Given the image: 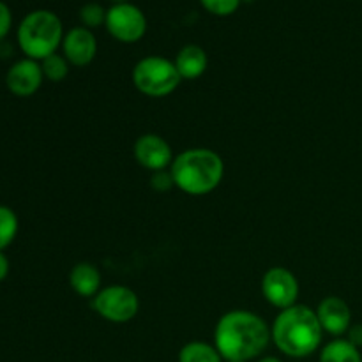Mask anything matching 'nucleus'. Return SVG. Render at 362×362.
Segmentation results:
<instances>
[{
	"label": "nucleus",
	"mask_w": 362,
	"mask_h": 362,
	"mask_svg": "<svg viewBox=\"0 0 362 362\" xmlns=\"http://www.w3.org/2000/svg\"><path fill=\"white\" fill-rule=\"evenodd\" d=\"M200 4L214 16H230L239 9L243 0H200Z\"/></svg>",
	"instance_id": "nucleus-20"
},
{
	"label": "nucleus",
	"mask_w": 362,
	"mask_h": 362,
	"mask_svg": "<svg viewBox=\"0 0 362 362\" xmlns=\"http://www.w3.org/2000/svg\"><path fill=\"white\" fill-rule=\"evenodd\" d=\"M11 27H13V13L6 2H0V41L6 39Z\"/></svg>",
	"instance_id": "nucleus-22"
},
{
	"label": "nucleus",
	"mask_w": 362,
	"mask_h": 362,
	"mask_svg": "<svg viewBox=\"0 0 362 362\" xmlns=\"http://www.w3.org/2000/svg\"><path fill=\"white\" fill-rule=\"evenodd\" d=\"M262 296L279 311L297 304L299 281L286 267H271L262 278Z\"/></svg>",
	"instance_id": "nucleus-8"
},
{
	"label": "nucleus",
	"mask_w": 362,
	"mask_h": 362,
	"mask_svg": "<svg viewBox=\"0 0 362 362\" xmlns=\"http://www.w3.org/2000/svg\"><path fill=\"white\" fill-rule=\"evenodd\" d=\"M133 85L148 98H166L182 81L175 62L161 55H148L133 67Z\"/></svg>",
	"instance_id": "nucleus-5"
},
{
	"label": "nucleus",
	"mask_w": 362,
	"mask_h": 362,
	"mask_svg": "<svg viewBox=\"0 0 362 362\" xmlns=\"http://www.w3.org/2000/svg\"><path fill=\"white\" fill-rule=\"evenodd\" d=\"M18 233V216L11 207L0 205V251L11 246Z\"/></svg>",
	"instance_id": "nucleus-18"
},
{
	"label": "nucleus",
	"mask_w": 362,
	"mask_h": 362,
	"mask_svg": "<svg viewBox=\"0 0 362 362\" xmlns=\"http://www.w3.org/2000/svg\"><path fill=\"white\" fill-rule=\"evenodd\" d=\"M179 362H223V357L214 345L205 341H191L180 349Z\"/></svg>",
	"instance_id": "nucleus-16"
},
{
	"label": "nucleus",
	"mask_w": 362,
	"mask_h": 362,
	"mask_svg": "<svg viewBox=\"0 0 362 362\" xmlns=\"http://www.w3.org/2000/svg\"><path fill=\"white\" fill-rule=\"evenodd\" d=\"M346 334H349V341L352 343V345H356L357 349H361L362 346V324L350 325V329Z\"/></svg>",
	"instance_id": "nucleus-23"
},
{
	"label": "nucleus",
	"mask_w": 362,
	"mask_h": 362,
	"mask_svg": "<svg viewBox=\"0 0 362 362\" xmlns=\"http://www.w3.org/2000/svg\"><path fill=\"white\" fill-rule=\"evenodd\" d=\"M106 13H108V9H105V7L99 6V4L95 2L85 4V6H81L80 9L81 27L88 28V30H94V28L98 27H105Z\"/></svg>",
	"instance_id": "nucleus-19"
},
{
	"label": "nucleus",
	"mask_w": 362,
	"mask_h": 362,
	"mask_svg": "<svg viewBox=\"0 0 362 362\" xmlns=\"http://www.w3.org/2000/svg\"><path fill=\"white\" fill-rule=\"evenodd\" d=\"M271 338L285 356L303 359L320 349L324 329L318 322L317 311L304 304H293L279 311L274 318Z\"/></svg>",
	"instance_id": "nucleus-2"
},
{
	"label": "nucleus",
	"mask_w": 362,
	"mask_h": 362,
	"mask_svg": "<svg viewBox=\"0 0 362 362\" xmlns=\"http://www.w3.org/2000/svg\"><path fill=\"white\" fill-rule=\"evenodd\" d=\"M271 327L247 310H232L216 324L214 346L225 361L257 359L271 341Z\"/></svg>",
	"instance_id": "nucleus-1"
},
{
	"label": "nucleus",
	"mask_w": 362,
	"mask_h": 362,
	"mask_svg": "<svg viewBox=\"0 0 362 362\" xmlns=\"http://www.w3.org/2000/svg\"><path fill=\"white\" fill-rule=\"evenodd\" d=\"M315 311L324 332L332 336L346 334L352 325V311L341 297H325Z\"/></svg>",
	"instance_id": "nucleus-12"
},
{
	"label": "nucleus",
	"mask_w": 362,
	"mask_h": 362,
	"mask_svg": "<svg viewBox=\"0 0 362 362\" xmlns=\"http://www.w3.org/2000/svg\"><path fill=\"white\" fill-rule=\"evenodd\" d=\"M7 274H9V260H7L6 255L0 251V283L7 278Z\"/></svg>",
	"instance_id": "nucleus-24"
},
{
	"label": "nucleus",
	"mask_w": 362,
	"mask_h": 362,
	"mask_svg": "<svg viewBox=\"0 0 362 362\" xmlns=\"http://www.w3.org/2000/svg\"><path fill=\"white\" fill-rule=\"evenodd\" d=\"M95 313L112 324H126L140 311V299L131 288L124 285H112L99 290L92 299Z\"/></svg>",
	"instance_id": "nucleus-6"
},
{
	"label": "nucleus",
	"mask_w": 362,
	"mask_h": 362,
	"mask_svg": "<svg viewBox=\"0 0 362 362\" xmlns=\"http://www.w3.org/2000/svg\"><path fill=\"white\" fill-rule=\"evenodd\" d=\"M320 362H362V356L349 339L338 338L322 349Z\"/></svg>",
	"instance_id": "nucleus-15"
},
{
	"label": "nucleus",
	"mask_w": 362,
	"mask_h": 362,
	"mask_svg": "<svg viewBox=\"0 0 362 362\" xmlns=\"http://www.w3.org/2000/svg\"><path fill=\"white\" fill-rule=\"evenodd\" d=\"M110 2H112L113 6H115V4H127V2H129V0H110Z\"/></svg>",
	"instance_id": "nucleus-26"
},
{
	"label": "nucleus",
	"mask_w": 362,
	"mask_h": 362,
	"mask_svg": "<svg viewBox=\"0 0 362 362\" xmlns=\"http://www.w3.org/2000/svg\"><path fill=\"white\" fill-rule=\"evenodd\" d=\"M69 285L80 297L94 299L101 290V272L94 264L80 262L69 272Z\"/></svg>",
	"instance_id": "nucleus-13"
},
{
	"label": "nucleus",
	"mask_w": 362,
	"mask_h": 362,
	"mask_svg": "<svg viewBox=\"0 0 362 362\" xmlns=\"http://www.w3.org/2000/svg\"><path fill=\"white\" fill-rule=\"evenodd\" d=\"M62 55L74 67H85L98 55V39L85 27H74L64 34Z\"/></svg>",
	"instance_id": "nucleus-11"
},
{
	"label": "nucleus",
	"mask_w": 362,
	"mask_h": 362,
	"mask_svg": "<svg viewBox=\"0 0 362 362\" xmlns=\"http://www.w3.org/2000/svg\"><path fill=\"white\" fill-rule=\"evenodd\" d=\"M257 362H281L279 359H276V357H264V359L257 361Z\"/></svg>",
	"instance_id": "nucleus-25"
},
{
	"label": "nucleus",
	"mask_w": 362,
	"mask_h": 362,
	"mask_svg": "<svg viewBox=\"0 0 362 362\" xmlns=\"http://www.w3.org/2000/svg\"><path fill=\"white\" fill-rule=\"evenodd\" d=\"M64 27L60 18L48 9H37L28 13L18 27L16 37L21 52L27 59L41 62L46 57L57 53L62 46Z\"/></svg>",
	"instance_id": "nucleus-4"
},
{
	"label": "nucleus",
	"mask_w": 362,
	"mask_h": 362,
	"mask_svg": "<svg viewBox=\"0 0 362 362\" xmlns=\"http://www.w3.org/2000/svg\"><path fill=\"white\" fill-rule=\"evenodd\" d=\"M69 67L71 64L67 62L66 57L60 55V53H53V55L41 60V69L45 78L49 81H55V83L66 80L67 74H69Z\"/></svg>",
	"instance_id": "nucleus-17"
},
{
	"label": "nucleus",
	"mask_w": 362,
	"mask_h": 362,
	"mask_svg": "<svg viewBox=\"0 0 362 362\" xmlns=\"http://www.w3.org/2000/svg\"><path fill=\"white\" fill-rule=\"evenodd\" d=\"M134 159L140 166L148 172L156 173L161 170H168L173 163V152L168 141L154 133L144 134L134 141L133 147Z\"/></svg>",
	"instance_id": "nucleus-9"
},
{
	"label": "nucleus",
	"mask_w": 362,
	"mask_h": 362,
	"mask_svg": "<svg viewBox=\"0 0 362 362\" xmlns=\"http://www.w3.org/2000/svg\"><path fill=\"white\" fill-rule=\"evenodd\" d=\"M170 172L175 187L191 197H204L221 184L225 163L218 152L205 147H194L175 156Z\"/></svg>",
	"instance_id": "nucleus-3"
},
{
	"label": "nucleus",
	"mask_w": 362,
	"mask_h": 362,
	"mask_svg": "<svg viewBox=\"0 0 362 362\" xmlns=\"http://www.w3.org/2000/svg\"><path fill=\"white\" fill-rule=\"evenodd\" d=\"M173 62L182 80H197L207 71L209 57L202 46L187 45L177 53Z\"/></svg>",
	"instance_id": "nucleus-14"
},
{
	"label": "nucleus",
	"mask_w": 362,
	"mask_h": 362,
	"mask_svg": "<svg viewBox=\"0 0 362 362\" xmlns=\"http://www.w3.org/2000/svg\"><path fill=\"white\" fill-rule=\"evenodd\" d=\"M45 74L41 62L34 59H21L9 67L6 74L7 88L18 98H30L41 88Z\"/></svg>",
	"instance_id": "nucleus-10"
},
{
	"label": "nucleus",
	"mask_w": 362,
	"mask_h": 362,
	"mask_svg": "<svg viewBox=\"0 0 362 362\" xmlns=\"http://www.w3.org/2000/svg\"><path fill=\"white\" fill-rule=\"evenodd\" d=\"M106 30L119 42L133 45L147 32V18L140 7L127 4H115L106 13Z\"/></svg>",
	"instance_id": "nucleus-7"
},
{
	"label": "nucleus",
	"mask_w": 362,
	"mask_h": 362,
	"mask_svg": "<svg viewBox=\"0 0 362 362\" xmlns=\"http://www.w3.org/2000/svg\"><path fill=\"white\" fill-rule=\"evenodd\" d=\"M226 362H244V361H226Z\"/></svg>",
	"instance_id": "nucleus-27"
},
{
	"label": "nucleus",
	"mask_w": 362,
	"mask_h": 362,
	"mask_svg": "<svg viewBox=\"0 0 362 362\" xmlns=\"http://www.w3.org/2000/svg\"><path fill=\"white\" fill-rule=\"evenodd\" d=\"M151 186L154 187L156 191H168L172 187H175V182H173L172 172L168 170H161V172H156L151 179Z\"/></svg>",
	"instance_id": "nucleus-21"
}]
</instances>
